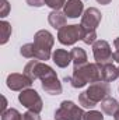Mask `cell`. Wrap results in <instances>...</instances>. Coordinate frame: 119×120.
<instances>
[{
	"label": "cell",
	"instance_id": "obj_1",
	"mask_svg": "<svg viewBox=\"0 0 119 120\" xmlns=\"http://www.w3.org/2000/svg\"><path fill=\"white\" fill-rule=\"evenodd\" d=\"M102 64L101 63H87L80 67L73 68V75L69 78L66 77L64 81H70L73 88H83L88 82L94 84L98 81H102V73H101Z\"/></svg>",
	"mask_w": 119,
	"mask_h": 120
},
{
	"label": "cell",
	"instance_id": "obj_2",
	"mask_svg": "<svg viewBox=\"0 0 119 120\" xmlns=\"http://www.w3.org/2000/svg\"><path fill=\"white\" fill-rule=\"evenodd\" d=\"M55 38L53 35L46 30L38 31L34 36V45H35V59L41 61H46L52 56L51 50L53 48Z\"/></svg>",
	"mask_w": 119,
	"mask_h": 120
},
{
	"label": "cell",
	"instance_id": "obj_3",
	"mask_svg": "<svg viewBox=\"0 0 119 120\" xmlns=\"http://www.w3.org/2000/svg\"><path fill=\"white\" fill-rule=\"evenodd\" d=\"M24 74L32 81H35L38 78L42 81V80H46L49 77L56 75L55 70L51 66H48L46 63L41 61V60H31V61H28L25 64V67H24Z\"/></svg>",
	"mask_w": 119,
	"mask_h": 120
},
{
	"label": "cell",
	"instance_id": "obj_4",
	"mask_svg": "<svg viewBox=\"0 0 119 120\" xmlns=\"http://www.w3.org/2000/svg\"><path fill=\"white\" fill-rule=\"evenodd\" d=\"M18 101L23 106H25L28 110L31 112H35V113H39L42 109H44V102L39 96V94L35 90H31V88H27V90L21 91L20 95H18Z\"/></svg>",
	"mask_w": 119,
	"mask_h": 120
},
{
	"label": "cell",
	"instance_id": "obj_5",
	"mask_svg": "<svg viewBox=\"0 0 119 120\" xmlns=\"http://www.w3.org/2000/svg\"><path fill=\"white\" fill-rule=\"evenodd\" d=\"M83 27L81 25H64L58 32V41L62 45H74L77 41L83 39Z\"/></svg>",
	"mask_w": 119,
	"mask_h": 120
},
{
	"label": "cell",
	"instance_id": "obj_6",
	"mask_svg": "<svg viewBox=\"0 0 119 120\" xmlns=\"http://www.w3.org/2000/svg\"><path fill=\"white\" fill-rule=\"evenodd\" d=\"M86 94H87V96H88L90 99L97 105L98 102H102L105 98L109 96L111 88H109V84H108V82H105V81H98V82L91 84L88 88H87Z\"/></svg>",
	"mask_w": 119,
	"mask_h": 120
},
{
	"label": "cell",
	"instance_id": "obj_7",
	"mask_svg": "<svg viewBox=\"0 0 119 120\" xmlns=\"http://www.w3.org/2000/svg\"><path fill=\"white\" fill-rule=\"evenodd\" d=\"M92 53H94V59H95V63H111L112 59V50H111V46L107 41H95L92 43Z\"/></svg>",
	"mask_w": 119,
	"mask_h": 120
},
{
	"label": "cell",
	"instance_id": "obj_8",
	"mask_svg": "<svg viewBox=\"0 0 119 120\" xmlns=\"http://www.w3.org/2000/svg\"><path fill=\"white\" fill-rule=\"evenodd\" d=\"M101 13L98 8L95 7H90L84 11V14L81 15V27L84 31H95L98 28L99 22H101Z\"/></svg>",
	"mask_w": 119,
	"mask_h": 120
},
{
	"label": "cell",
	"instance_id": "obj_9",
	"mask_svg": "<svg viewBox=\"0 0 119 120\" xmlns=\"http://www.w3.org/2000/svg\"><path fill=\"white\" fill-rule=\"evenodd\" d=\"M32 80H30L25 74H18V73H11L7 75L6 84L11 91H24L32 85Z\"/></svg>",
	"mask_w": 119,
	"mask_h": 120
},
{
	"label": "cell",
	"instance_id": "obj_10",
	"mask_svg": "<svg viewBox=\"0 0 119 120\" xmlns=\"http://www.w3.org/2000/svg\"><path fill=\"white\" fill-rule=\"evenodd\" d=\"M83 11L84 4L81 0H67L63 7V13L69 18H79L80 15H83Z\"/></svg>",
	"mask_w": 119,
	"mask_h": 120
},
{
	"label": "cell",
	"instance_id": "obj_11",
	"mask_svg": "<svg viewBox=\"0 0 119 120\" xmlns=\"http://www.w3.org/2000/svg\"><path fill=\"white\" fill-rule=\"evenodd\" d=\"M41 85H42V90L46 94H49V95H60L62 91H63L62 84L58 80V75H53V77H49L46 80H42Z\"/></svg>",
	"mask_w": 119,
	"mask_h": 120
},
{
	"label": "cell",
	"instance_id": "obj_12",
	"mask_svg": "<svg viewBox=\"0 0 119 120\" xmlns=\"http://www.w3.org/2000/svg\"><path fill=\"white\" fill-rule=\"evenodd\" d=\"M52 60L55 61V64L60 67V68H64L70 64L71 61V55L70 52L64 50V49H56L53 53H52Z\"/></svg>",
	"mask_w": 119,
	"mask_h": 120
},
{
	"label": "cell",
	"instance_id": "obj_13",
	"mask_svg": "<svg viewBox=\"0 0 119 120\" xmlns=\"http://www.w3.org/2000/svg\"><path fill=\"white\" fill-rule=\"evenodd\" d=\"M60 106L67 110V113H69V116H70V120H83V117H84L83 109L79 108V106H77L74 102H71V101H63V102L60 103Z\"/></svg>",
	"mask_w": 119,
	"mask_h": 120
},
{
	"label": "cell",
	"instance_id": "obj_14",
	"mask_svg": "<svg viewBox=\"0 0 119 120\" xmlns=\"http://www.w3.org/2000/svg\"><path fill=\"white\" fill-rule=\"evenodd\" d=\"M101 73H102V81H105V82H112L119 77L118 67H115L112 63H104Z\"/></svg>",
	"mask_w": 119,
	"mask_h": 120
},
{
	"label": "cell",
	"instance_id": "obj_15",
	"mask_svg": "<svg viewBox=\"0 0 119 120\" xmlns=\"http://www.w3.org/2000/svg\"><path fill=\"white\" fill-rule=\"evenodd\" d=\"M48 21L55 30H60L66 25V15H64V13H60L59 10H53L49 13Z\"/></svg>",
	"mask_w": 119,
	"mask_h": 120
},
{
	"label": "cell",
	"instance_id": "obj_16",
	"mask_svg": "<svg viewBox=\"0 0 119 120\" xmlns=\"http://www.w3.org/2000/svg\"><path fill=\"white\" fill-rule=\"evenodd\" d=\"M101 109H102L104 113H107V115H109V116H114V115L119 110V102L115 98L108 96V98H105V99L101 102Z\"/></svg>",
	"mask_w": 119,
	"mask_h": 120
},
{
	"label": "cell",
	"instance_id": "obj_17",
	"mask_svg": "<svg viewBox=\"0 0 119 120\" xmlns=\"http://www.w3.org/2000/svg\"><path fill=\"white\" fill-rule=\"evenodd\" d=\"M70 55H71V61L74 63V67H80V66L87 64V53H86L84 49L73 48Z\"/></svg>",
	"mask_w": 119,
	"mask_h": 120
},
{
	"label": "cell",
	"instance_id": "obj_18",
	"mask_svg": "<svg viewBox=\"0 0 119 120\" xmlns=\"http://www.w3.org/2000/svg\"><path fill=\"white\" fill-rule=\"evenodd\" d=\"M11 25H10V22H7V21H0V32H1V39H0V43L1 45H6L7 42H8V39H10V36H11Z\"/></svg>",
	"mask_w": 119,
	"mask_h": 120
},
{
	"label": "cell",
	"instance_id": "obj_19",
	"mask_svg": "<svg viewBox=\"0 0 119 120\" xmlns=\"http://www.w3.org/2000/svg\"><path fill=\"white\" fill-rule=\"evenodd\" d=\"M20 53L23 57H27V59H35V45L34 43H25L21 46L20 49Z\"/></svg>",
	"mask_w": 119,
	"mask_h": 120
},
{
	"label": "cell",
	"instance_id": "obj_20",
	"mask_svg": "<svg viewBox=\"0 0 119 120\" xmlns=\"http://www.w3.org/2000/svg\"><path fill=\"white\" fill-rule=\"evenodd\" d=\"M1 120H23V115L17 109H7L4 113H1Z\"/></svg>",
	"mask_w": 119,
	"mask_h": 120
},
{
	"label": "cell",
	"instance_id": "obj_21",
	"mask_svg": "<svg viewBox=\"0 0 119 120\" xmlns=\"http://www.w3.org/2000/svg\"><path fill=\"white\" fill-rule=\"evenodd\" d=\"M79 103H80L83 108H87V109H92L94 106H97V105L90 99L88 96H87L86 91H84V92H81V94L79 95Z\"/></svg>",
	"mask_w": 119,
	"mask_h": 120
},
{
	"label": "cell",
	"instance_id": "obj_22",
	"mask_svg": "<svg viewBox=\"0 0 119 120\" xmlns=\"http://www.w3.org/2000/svg\"><path fill=\"white\" fill-rule=\"evenodd\" d=\"M81 41H83L84 43H87V45H92V43L97 41V32H95V31H84Z\"/></svg>",
	"mask_w": 119,
	"mask_h": 120
},
{
	"label": "cell",
	"instance_id": "obj_23",
	"mask_svg": "<svg viewBox=\"0 0 119 120\" xmlns=\"http://www.w3.org/2000/svg\"><path fill=\"white\" fill-rule=\"evenodd\" d=\"M83 120H104V116L98 110H88V112L84 113Z\"/></svg>",
	"mask_w": 119,
	"mask_h": 120
},
{
	"label": "cell",
	"instance_id": "obj_24",
	"mask_svg": "<svg viewBox=\"0 0 119 120\" xmlns=\"http://www.w3.org/2000/svg\"><path fill=\"white\" fill-rule=\"evenodd\" d=\"M45 4L53 10H59L62 7H64L66 0H45Z\"/></svg>",
	"mask_w": 119,
	"mask_h": 120
},
{
	"label": "cell",
	"instance_id": "obj_25",
	"mask_svg": "<svg viewBox=\"0 0 119 120\" xmlns=\"http://www.w3.org/2000/svg\"><path fill=\"white\" fill-rule=\"evenodd\" d=\"M55 120H70V116H69L67 110L60 106L59 109L55 112Z\"/></svg>",
	"mask_w": 119,
	"mask_h": 120
},
{
	"label": "cell",
	"instance_id": "obj_26",
	"mask_svg": "<svg viewBox=\"0 0 119 120\" xmlns=\"http://www.w3.org/2000/svg\"><path fill=\"white\" fill-rule=\"evenodd\" d=\"M23 120H41V117H39L38 113L28 110V112H25V113L23 115Z\"/></svg>",
	"mask_w": 119,
	"mask_h": 120
},
{
	"label": "cell",
	"instance_id": "obj_27",
	"mask_svg": "<svg viewBox=\"0 0 119 120\" xmlns=\"http://www.w3.org/2000/svg\"><path fill=\"white\" fill-rule=\"evenodd\" d=\"M10 10V4L7 0H1V10H0V17H6L8 14Z\"/></svg>",
	"mask_w": 119,
	"mask_h": 120
},
{
	"label": "cell",
	"instance_id": "obj_28",
	"mask_svg": "<svg viewBox=\"0 0 119 120\" xmlns=\"http://www.w3.org/2000/svg\"><path fill=\"white\" fill-rule=\"evenodd\" d=\"M114 46H115V52L112 55V59L115 60L116 63H119V38H116L114 41Z\"/></svg>",
	"mask_w": 119,
	"mask_h": 120
},
{
	"label": "cell",
	"instance_id": "obj_29",
	"mask_svg": "<svg viewBox=\"0 0 119 120\" xmlns=\"http://www.w3.org/2000/svg\"><path fill=\"white\" fill-rule=\"evenodd\" d=\"M27 4L31 7H42L45 6V0H27Z\"/></svg>",
	"mask_w": 119,
	"mask_h": 120
},
{
	"label": "cell",
	"instance_id": "obj_30",
	"mask_svg": "<svg viewBox=\"0 0 119 120\" xmlns=\"http://www.w3.org/2000/svg\"><path fill=\"white\" fill-rule=\"evenodd\" d=\"M1 99H3V105H1V113H4V112H6V108H7V99H6L4 96H1Z\"/></svg>",
	"mask_w": 119,
	"mask_h": 120
},
{
	"label": "cell",
	"instance_id": "obj_31",
	"mask_svg": "<svg viewBox=\"0 0 119 120\" xmlns=\"http://www.w3.org/2000/svg\"><path fill=\"white\" fill-rule=\"evenodd\" d=\"M97 1H98L99 4H109L112 0H97Z\"/></svg>",
	"mask_w": 119,
	"mask_h": 120
},
{
	"label": "cell",
	"instance_id": "obj_32",
	"mask_svg": "<svg viewBox=\"0 0 119 120\" xmlns=\"http://www.w3.org/2000/svg\"><path fill=\"white\" fill-rule=\"evenodd\" d=\"M114 119H115V120H119V110L115 113V115H114Z\"/></svg>",
	"mask_w": 119,
	"mask_h": 120
},
{
	"label": "cell",
	"instance_id": "obj_33",
	"mask_svg": "<svg viewBox=\"0 0 119 120\" xmlns=\"http://www.w3.org/2000/svg\"><path fill=\"white\" fill-rule=\"evenodd\" d=\"M118 70H119V67H118Z\"/></svg>",
	"mask_w": 119,
	"mask_h": 120
}]
</instances>
